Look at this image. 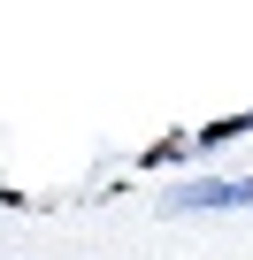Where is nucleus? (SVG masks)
<instances>
[{"mask_svg":"<svg viewBox=\"0 0 253 260\" xmlns=\"http://www.w3.org/2000/svg\"><path fill=\"white\" fill-rule=\"evenodd\" d=\"M169 214H230V207H253V169L245 176H192L177 191H161Z\"/></svg>","mask_w":253,"mask_h":260,"instance_id":"1","label":"nucleus"},{"mask_svg":"<svg viewBox=\"0 0 253 260\" xmlns=\"http://www.w3.org/2000/svg\"><path fill=\"white\" fill-rule=\"evenodd\" d=\"M245 122H253V115H245Z\"/></svg>","mask_w":253,"mask_h":260,"instance_id":"2","label":"nucleus"}]
</instances>
